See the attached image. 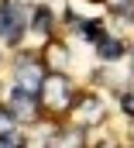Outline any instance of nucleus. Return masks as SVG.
<instances>
[{
    "instance_id": "1",
    "label": "nucleus",
    "mask_w": 134,
    "mask_h": 148,
    "mask_svg": "<svg viewBox=\"0 0 134 148\" xmlns=\"http://www.w3.org/2000/svg\"><path fill=\"white\" fill-rule=\"evenodd\" d=\"M41 103L48 107V110H72V103H76V93H72V83H69V76L55 73V76H45V83H41Z\"/></svg>"
},
{
    "instance_id": "2",
    "label": "nucleus",
    "mask_w": 134,
    "mask_h": 148,
    "mask_svg": "<svg viewBox=\"0 0 134 148\" xmlns=\"http://www.w3.org/2000/svg\"><path fill=\"white\" fill-rule=\"evenodd\" d=\"M72 117H76V127L103 124V117H107V103H103L100 97H93V93H83V97H76V103H72Z\"/></svg>"
},
{
    "instance_id": "3",
    "label": "nucleus",
    "mask_w": 134,
    "mask_h": 148,
    "mask_svg": "<svg viewBox=\"0 0 134 148\" xmlns=\"http://www.w3.org/2000/svg\"><path fill=\"white\" fill-rule=\"evenodd\" d=\"M38 100H41L38 93L21 90V86H17V90L10 93V103H7V107L14 110V117H17L21 124H31V121H38Z\"/></svg>"
},
{
    "instance_id": "4",
    "label": "nucleus",
    "mask_w": 134,
    "mask_h": 148,
    "mask_svg": "<svg viewBox=\"0 0 134 148\" xmlns=\"http://www.w3.org/2000/svg\"><path fill=\"white\" fill-rule=\"evenodd\" d=\"M41 83H45V76H41V69H38V62H34V59H21V62H17V86L38 93Z\"/></svg>"
},
{
    "instance_id": "5",
    "label": "nucleus",
    "mask_w": 134,
    "mask_h": 148,
    "mask_svg": "<svg viewBox=\"0 0 134 148\" xmlns=\"http://www.w3.org/2000/svg\"><path fill=\"white\" fill-rule=\"evenodd\" d=\"M45 148H86V134H83V127H62L48 138Z\"/></svg>"
},
{
    "instance_id": "6",
    "label": "nucleus",
    "mask_w": 134,
    "mask_h": 148,
    "mask_svg": "<svg viewBox=\"0 0 134 148\" xmlns=\"http://www.w3.org/2000/svg\"><path fill=\"white\" fill-rule=\"evenodd\" d=\"M41 55H45V66H48V69H55V73H62V69L69 66V48L62 45V41H48Z\"/></svg>"
},
{
    "instance_id": "7",
    "label": "nucleus",
    "mask_w": 134,
    "mask_h": 148,
    "mask_svg": "<svg viewBox=\"0 0 134 148\" xmlns=\"http://www.w3.org/2000/svg\"><path fill=\"white\" fill-rule=\"evenodd\" d=\"M96 52H100L103 62H113V59L124 55V41H120V38H103L100 45H96Z\"/></svg>"
},
{
    "instance_id": "8",
    "label": "nucleus",
    "mask_w": 134,
    "mask_h": 148,
    "mask_svg": "<svg viewBox=\"0 0 134 148\" xmlns=\"http://www.w3.org/2000/svg\"><path fill=\"white\" fill-rule=\"evenodd\" d=\"M103 3H107V10L117 14V17H124V14H131V10H134V0H103Z\"/></svg>"
},
{
    "instance_id": "9",
    "label": "nucleus",
    "mask_w": 134,
    "mask_h": 148,
    "mask_svg": "<svg viewBox=\"0 0 134 148\" xmlns=\"http://www.w3.org/2000/svg\"><path fill=\"white\" fill-rule=\"evenodd\" d=\"M14 121H17V117H14V110H10V107H0V138L14 131Z\"/></svg>"
},
{
    "instance_id": "10",
    "label": "nucleus",
    "mask_w": 134,
    "mask_h": 148,
    "mask_svg": "<svg viewBox=\"0 0 134 148\" xmlns=\"http://www.w3.org/2000/svg\"><path fill=\"white\" fill-rule=\"evenodd\" d=\"M0 148H24V138L10 131V134H3V138H0Z\"/></svg>"
},
{
    "instance_id": "11",
    "label": "nucleus",
    "mask_w": 134,
    "mask_h": 148,
    "mask_svg": "<svg viewBox=\"0 0 134 148\" xmlns=\"http://www.w3.org/2000/svg\"><path fill=\"white\" fill-rule=\"evenodd\" d=\"M120 107H124L127 117H134V93H124V97H120Z\"/></svg>"
},
{
    "instance_id": "12",
    "label": "nucleus",
    "mask_w": 134,
    "mask_h": 148,
    "mask_svg": "<svg viewBox=\"0 0 134 148\" xmlns=\"http://www.w3.org/2000/svg\"><path fill=\"white\" fill-rule=\"evenodd\" d=\"M107 148H117V145H107Z\"/></svg>"
},
{
    "instance_id": "13",
    "label": "nucleus",
    "mask_w": 134,
    "mask_h": 148,
    "mask_svg": "<svg viewBox=\"0 0 134 148\" xmlns=\"http://www.w3.org/2000/svg\"><path fill=\"white\" fill-rule=\"evenodd\" d=\"M131 76H134V69H131Z\"/></svg>"
}]
</instances>
